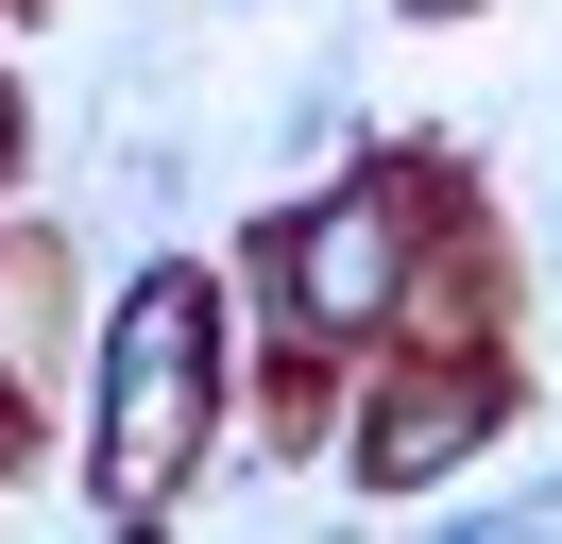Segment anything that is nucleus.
I'll use <instances>...</instances> for the list:
<instances>
[{"label": "nucleus", "instance_id": "1", "mask_svg": "<svg viewBox=\"0 0 562 544\" xmlns=\"http://www.w3.org/2000/svg\"><path fill=\"white\" fill-rule=\"evenodd\" d=\"M188 426H205V272H154L137 324H120V426H103V494L154 510L188 460Z\"/></svg>", "mask_w": 562, "mask_h": 544}, {"label": "nucleus", "instance_id": "2", "mask_svg": "<svg viewBox=\"0 0 562 544\" xmlns=\"http://www.w3.org/2000/svg\"><path fill=\"white\" fill-rule=\"evenodd\" d=\"M392 256H409V222H392V204L307 222V238H290V290H307V324H375V306H392Z\"/></svg>", "mask_w": 562, "mask_h": 544}, {"label": "nucleus", "instance_id": "3", "mask_svg": "<svg viewBox=\"0 0 562 544\" xmlns=\"http://www.w3.org/2000/svg\"><path fill=\"white\" fill-rule=\"evenodd\" d=\"M443 442H477V392H392V426H375V476H443Z\"/></svg>", "mask_w": 562, "mask_h": 544}]
</instances>
